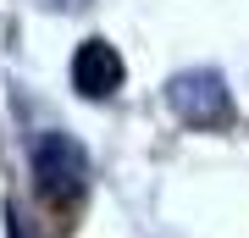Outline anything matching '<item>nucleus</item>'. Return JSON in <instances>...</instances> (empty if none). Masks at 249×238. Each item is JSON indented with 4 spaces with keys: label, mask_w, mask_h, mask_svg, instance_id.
<instances>
[{
    "label": "nucleus",
    "mask_w": 249,
    "mask_h": 238,
    "mask_svg": "<svg viewBox=\"0 0 249 238\" xmlns=\"http://www.w3.org/2000/svg\"><path fill=\"white\" fill-rule=\"evenodd\" d=\"M34 188L50 211H72L89 188V155L72 133H39L34 139Z\"/></svg>",
    "instance_id": "nucleus-1"
},
{
    "label": "nucleus",
    "mask_w": 249,
    "mask_h": 238,
    "mask_svg": "<svg viewBox=\"0 0 249 238\" xmlns=\"http://www.w3.org/2000/svg\"><path fill=\"white\" fill-rule=\"evenodd\" d=\"M166 100L188 128H227L232 122V94L216 72H178L166 83Z\"/></svg>",
    "instance_id": "nucleus-2"
},
{
    "label": "nucleus",
    "mask_w": 249,
    "mask_h": 238,
    "mask_svg": "<svg viewBox=\"0 0 249 238\" xmlns=\"http://www.w3.org/2000/svg\"><path fill=\"white\" fill-rule=\"evenodd\" d=\"M127 78V67H122V55H116V44L106 39H83L78 50H72V89H78L83 100H106L116 94Z\"/></svg>",
    "instance_id": "nucleus-3"
},
{
    "label": "nucleus",
    "mask_w": 249,
    "mask_h": 238,
    "mask_svg": "<svg viewBox=\"0 0 249 238\" xmlns=\"http://www.w3.org/2000/svg\"><path fill=\"white\" fill-rule=\"evenodd\" d=\"M6 233H11V238H39V233H34V227H28V221H22L17 211H11V227H6Z\"/></svg>",
    "instance_id": "nucleus-4"
},
{
    "label": "nucleus",
    "mask_w": 249,
    "mask_h": 238,
    "mask_svg": "<svg viewBox=\"0 0 249 238\" xmlns=\"http://www.w3.org/2000/svg\"><path fill=\"white\" fill-rule=\"evenodd\" d=\"M67 6H78V0H67Z\"/></svg>",
    "instance_id": "nucleus-5"
}]
</instances>
